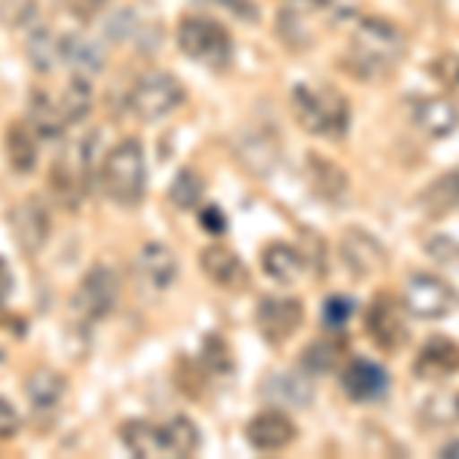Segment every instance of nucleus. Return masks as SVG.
<instances>
[{"mask_svg": "<svg viewBox=\"0 0 459 459\" xmlns=\"http://www.w3.org/2000/svg\"><path fill=\"white\" fill-rule=\"evenodd\" d=\"M426 255L432 257L441 270H454L459 273V239H454L450 233H435L426 239Z\"/></svg>", "mask_w": 459, "mask_h": 459, "instance_id": "72a5a7b5", "label": "nucleus"}, {"mask_svg": "<svg viewBox=\"0 0 459 459\" xmlns=\"http://www.w3.org/2000/svg\"><path fill=\"white\" fill-rule=\"evenodd\" d=\"M340 389L350 402L371 404L383 402L392 389V377L383 365H377L371 359H352L340 371Z\"/></svg>", "mask_w": 459, "mask_h": 459, "instance_id": "f8f14e48", "label": "nucleus"}, {"mask_svg": "<svg viewBox=\"0 0 459 459\" xmlns=\"http://www.w3.org/2000/svg\"><path fill=\"white\" fill-rule=\"evenodd\" d=\"M101 190L117 205H138L147 190V160L144 147L135 138H126L117 147H110L101 160Z\"/></svg>", "mask_w": 459, "mask_h": 459, "instance_id": "7ed1b4c3", "label": "nucleus"}, {"mask_svg": "<svg viewBox=\"0 0 459 459\" xmlns=\"http://www.w3.org/2000/svg\"><path fill=\"white\" fill-rule=\"evenodd\" d=\"M138 273H142L144 285L153 291H169L178 279V257L175 251L162 242H147L138 251Z\"/></svg>", "mask_w": 459, "mask_h": 459, "instance_id": "a211bd4d", "label": "nucleus"}, {"mask_svg": "<svg viewBox=\"0 0 459 459\" xmlns=\"http://www.w3.org/2000/svg\"><path fill=\"white\" fill-rule=\"evenodd\" d=\"M411 123L429 138H450L459 129V108L444 95H429V99L411 101Z\"/></svg>", "mask_w": 459, "mask_h": 459, "instance_id": "f3484780", "label": "nucleus"}, {"mask_svg": "<svg viewBox=\"0 0 459 459\" xmlns=\"http://www.w3.org/2000/svg\"><path fill=\"white\" fill-rule=\"evenodd\" d=\"M162 432V454L166 456H194L199 447H203V435H199V426L187 417H175L169 420L166 426H160Z\"/></svg>", "mask_w": 459, "mask_h": 459, "instance_id": "a878e982", "label": "nucleus"}, {"mask_svg": "<svg viewBox=\"0 0 459 459\" xmlns=\"http://www.w3.org/2000/svg\"><path fill=\"white\" fill-rule=\"evenodd\" d=\"M352 313H355V300L352 298H343V294H334V298L325 300L322 322L328 325L331 331H343L346 322L352 318Z\"/></svg>", "mask_w": 459, "mask_h": 459, "instance_id": "e433bc0d", "label": "nucleus"}, {"mask_svg": "<svg viewBox=\"0 0 459 459\" xmlns=\"http://www.w3.org/2000/svg\"><path fill=\"white\" fill-rule=\"evenodd\" d=\"M438 456H444V459H459V438L450 441V444H444V447L438 450Z\"/></svg>", "mask_w": 459, "mask_h": 459, "instance_id": "37998d69", "label": "nucleus"}, {"mask_svg": "<svg viewBox=\"0 0 459 459\" xmlns=\"http://www.w3.org/2000/svg\"><path fill=\"white\" fill-rule=\"evenodd\" d=\"M187 92H184V83L172 74L162 71H151L144 77L135 80V86L129 89V110L144 123H157L162 117L175 114L178 108L184 105Z\"/></svg>", "mask_w": 459, "mask_h": 459, "instance_id": "39448f33", "label": "nucleus"}, {"mask_svg": "<svg viewBox=\"0 0 459 459\" xmlns=\"http://www.w3.org/2000/svg\"><path fill=\"white\" fill-rule=\"evenodd\" d=\"M92 105H95V92H92V83H89V77H77L74 74V80L65 89L62 101H58V108H62L65 120L71 123H83L89 114H92Z\"/></svg>", "mask_w": 459, "mask_h": 459, "instance_id": "c756f323", "label": "nucleus"}, {"mask_svg": "<svg viewBox=\"0 0 459 459\" xmlns=\"http://www.w3.org/2000/svg\"><path fill=\"white\" fill-rule=\"evenodd\" d=\"M25 53H28V62L34 65V71L40 74H53L62 58H58V37L49 31V28H34L25 40Z\"/></svg>", "mask_w": 459, "mask_h": 459, "instance_id": "c85d7f7f", "label": "nucleus"}, {"mask_svg": "<svg viewBox=\"0 0 459 459\" xmlns=\"http://www.w3.org/2000/svg\"><path fill=\"white\" fill-rule=\"evenodd\" d=\"M429 74L447 89L454 99H459V56L456 53H441L429 62Z\"/></svg>", "mask_w": 459, "mask_h": 459, "instance_id": "f704fd0d", "label": "nucleus"}, {"mask_svg": "<svg viewBox=\"0 0 459 459\" xmlns=\"http://www.w3.org/2000/svg\"><path fill=\"white\" fill-rule=\"evenodd\" d=\"M49 187H53L58 203L68 205V209H77V203H80V175H77V169L68 166L65 160H58L53 175H49Z\"/></svg>", "mask_w": 459, "mask_h": 459, "instance_id": "473e14b6", "label": "nucleus"}, {"mask_svg": "<svg viewBox=\"0 0 459 459\" xmlns=\"http://www.w3.org/2000/svg\"><path fill=\"white\" fill-rule=\"evenodd\" d=\"M58 58H62V65H68L77 77H92V74H99L105 68V53H101V47L83 34L58 37Z\"/></svg>", "mask_w": 459, "mask_h": 459, "instance_id": "412c9836", "label": "nucleus"}, {"mask_svg": "<svg viewBox=\"0 0 459 459\" xmlns=\"http://www.w3.org/2000/svg\"><path fill=\"white\" fill-rule=\"evenodd\" d=\"M261 266L276 285H291V282H298V279H300L307 261H303L300 251L294 246H288V242H273V246L264 248Z\"/></svg>", "mask_w": 459, "mask_h": 459, "instance_id": "5701e85b", "label": "nucleus"}, {"mask_svg": "<svg viewBox=\"0 0 459 459\" xmlns=\"http://www.w3.org/2000/svg\"><path fill=\"white\" fill-rule=\"evenodd\" d=\"M246 438L251 447L261 450V454H279L288 444H294L298 426H294V420L288 417L285 411H261L257 417L248 420Z\"/></svg>", "mask_w": 459, "mask_h": 459, "instance_id": "2eb2a0df", "label": "nucleus"}, {"mask_svg": "<svg viewBox=\"0 0 459 459\" xmlns=\"http://www.w3.org/2000/svg\"><path fill=\"white\" fill-rule=\"evenodd\" d=\"M407 56V37L395 22L380 16H359L352 22V43L343 68L359 80L389 77Z\"/></svg>", "mask_w": 459, "mask_h": 459, "instance_id": "f257e3e1", "label": "nucleus"}, {"mask_svg": "<svg viewBox=\"0 0 459 459\" xmlns=\"http://www.w3.org/2000/svg\"><path fill=\"white\" fill-rule=\"evenodd\" d=\"M255 322L266 343L282 346L303 325V300L300 298H264L257 303Z\"/></svg>", "mask_w": 459, "mask_h": 459, "instance_id": "ddd939ff", "label": "nucleus"}, {"mask_svg": "<svg viewBox=\"0 0 459 459\" xmlns=\"http://www.w3.org/2000/svg\"><path fill=\"white\" fill-rule=\"evenodd\" d=\"M19 432V411L13 407V402L0 398V438H13Z\"/></svg>", "mask_w": 459, "mask_h": 459, "instance_id": "58836bf2", "label": "nucleus"}, {"mask_svg": "<svg viewBox=\"0 0 459 459\" xmlns=\"http://www.w3.org/2000/svg\"><path fill=\"white\" fill-rule=\"evenodd\" d=\"M4 151H6V162H10L13 172L31 175L37 169V135L31 132V126L28 123L6 126Z\"/></svg>", "mask_w": 459, "mask_h": 459, "instance_id": "4be33fe9", "label": "nucleus"}, {"mask_svg": "<svg viewBox=\"0 0 459 459\" xmlns=\"http://www.w3.org/2000/svg\"><path fill=\"white\" fill-rule=\"evenodd\" d=\"M291 4H300V6H328L331 0H291Z\"/></svg>", "mask_w": 459, "mask_h": 459, "instance_id": "c03bdc74", "label": "nucleus"}, {"mask_svg": "<svg viewBox=\"0 0 459 459\" xmlns=\"http://www.w3.org/2000/svg\"><path fill=\"white\" fill-rule=\"evenodd\" d=\"M343 350H346V340H340V337L313 340V343L303 350L300 365L307 368L309 374H331L343 365Z\"/></svg>", "mask_w": 459, "mask_h": 459, "instance_id": "cd10ccee", "label": "nucleus"}, {"mask_svg": "<svg viewBox=\"0 0 459 459\" xmlns=\"http://www.w3.org/2000/svg\"><path fill=\"white\" fill-rule=\"evenodd\" d=\"M203 178L196 172H190V169H184V172H178V178L172 181V187H169V199L175 203V209L181 212H194L199 205V199H203Z\"/></svg>", "mask_w": 459, "mask_h": 459, "instance_id": "2f4dec72", "label": "nucleus"}, {"mask_svg": "<svg viewBox=\"0 0 459 459\" xmlns=\"http://www.w3.org/2000/svg\"><path fill=\"white\" fill-rule=\"evenodd\" d=\"M10 230L16 236V246L25 255H40L49 242V233H53V218H49L47 203L37 196L16 203L10 212Z\"/></svg>", "mask_w": 459, "mask_h": 459, "instance_id": "9b49d317", "label": "nucleus"}, {"mask_svg": "<svg viewBox=\"0 0 459 459\" xmlns=\"http://www.w3.org/2000/svg\"><path fill=\"white\" fill-rule=\"evenodd\" d=\"M233 151L239 166L257 178L273 175L279 162H282V142H279V132L270 129V126H251V129H246L236 138Z\"/></svg>", "mask_w": 459, "mask_h": 459, "instance_id": "9d476101", "label": "nucleus"}, {"mask_svg": "<svg viewBox=\"0 0 459 459\" xmlns=\"http://www.w3.org/2000/svg\"><path fill=\"white\" fill-rule=\"evenodd\" d=\"M413 377L423 383H444L459 374V343L447 334H435L420 346L413 359Z\"/></svg>", "mask_w": 459, "mask_h": 459, "instance_id": "4468645a", "label": "nucleus"}, {"mask_svg": "<svg viewBox=\"0 0 459 459\" xmlns=\"http://www.w3.org/2000/svg\"><path fill=\"white\" fill-rule=\"evenodd\" d=\"M291 108L294 120L300 123L303 132L325 142H340L350 135L352 108L343 92L334 86H307L298 83L291 89Z\"/></svg>", "mask_w": 459, "mask_h": 459, "instance_id": "f03ea898", "label": "nucleus"}, {"mask_svg": "<svg viewBox=\"0 0 459 459\" xmlns=\"http://www.w3.org/2000/svg\"><path fill=\"white\" fill-rule=\"evenodd\" d=\"M264 392L276 402H285V404H294V407H307L313 402V386H309L303 377L298 374H276L266 380Z\"/></svg>", "mask_w": 459, "mask_h": 459, "instance_id": "7c9ffc66", "label": "nucleus"}, {"mask_svg": "<svg viewBox=\"0 0 459 459\" xmlns=\"http://www.w3.org/2000/svg\"><path fill=\"white\" fill-rule=\"evenodd\" d=\"M456 417H459V395H456Z\"/></svg>", "mask_w": 459, "mask_h": 459, "instance_id": "a18cd8bd", "label": "nucleus"}, {"mask_svg": "<svg viewBox=\"0 0 459 459\" xmlns=\"http://www.w3.org/2000/svg\"><path fill=\"white\" fill-rule=\"evenodd\" d=\"M199 224L209 230L212 236H221L227 230V218H224V212H221L218 205H209V209L199 212Z\"/></svg>", "mask_w": 459, "mask_h": 459, "instance_id": "ea45409f", "label": "nucleus"}, {"mask_svg": "<svg viewBox=\"0 0 459 459\" xmlns=\"http://www.w3.org/2000/svg\"><path fill=\"white\" fill-rule=\"evenodd\" d=\"M65 377L53 371V368H37V371L25 380V392H28V402H31L37 411H56L58 402L65 398Z\"/></svg>", "mask_w": 459, "mask_h": 459, "instance_id": "393cba45", "label": "nucleus"}, {"mask_svg": "<svg viewBox=\"0 0 459 459\" xmlns=\"http://www.w3.org/2000/svg\"><path fill=\"white\" fill-rule=\"evenodd\" d=\"M199 266H203L205 279H209L212 285L224 288V291H242V288H248V282H251L248 266L242 264V257L227 246L203 248Z\"/></svg>", "mask_w": 459, "mask_h": 459, "instance_id": "dca6fc26", "label": "nucleus"}, {"mask_svg": "<svg viewBox=\"0 0 459 459\" xmlns=\"http://www.w3.org/2000/svg\"><path fill=\"white\" fill-rule=\"evenodd\" d=\"M175 43L184 56L212 71H224L233 62V37L209 16H184L178 22Z\"/></svg>", "mask_w": 459, "mask_h": 459, "instance_id": "20e7f679", "label": "nucleus"}, {"mask_svg": "<svg viewBox=\"0 0 459 459\" xmlns=\"http://www.w3.org/2000/svg\"><path fill=\"white\" fill-rule=\"evenodd\" d=\"M365 331L374 340L377 350L402 352L411 343V325H407V309L392 294H377L365 309Z\"/></svg>", "mask_w": 459, "mask_h": 459, "instance_id": "0eeeda50", "label": "nucleus"}, {"mask_svg": "<svg viewBox=\"0 0 459 459\" xmlns=\"http://www.w3.org/2000/svg\"><path fill=\"white\" fill-rule=\"evenodd\" d=\"M71 6H74V13H77L80 19H92V16H99V13L105 10L108 0H71Z\"/></svg>", "mask_w": 459, "mask_h": 459, "instance_id": "a19ab883", "label": "nucleus"}, {"mask_svg": "<svg viewBox=\"0 0 459 459\" xmlns=\"http://www.w3.org/2000/svg\"><path fill=\"white\" fill-rule=\"evenodd\" d=\"M37 16V0H0V22L10 28L31 25Z\"/></svg>", "mask_w": 459, "mask_h": 459, "instance_id": "c9c22d12", "label": "nucleus"}, {"mask_svg": "<svg viewBox=\"0 0 459 459\" xmlns=\"http://www.w3.org/2000/svg\"><path fill=\"white\" fill-rule=\"evenodd\" d=\"M205 4L218 6L221 13H227V16H233L239 22H248V25L261 22V6H257L255 0H205Z\"/></svg>", "mask_w": 459, "mask_h": 459, "instance_id": "4c0bfd02", "label": "nucleus"}, {"mask_svg": "<svg viewBox=\"0 0 459 459\" xmlns=\"http://www.w3.org/2000/svg\"><path fill=\"white\" fill-rule=\"evenodd\" d=\"M117 298H120V279H117V273L110 266H92L80 279L71 307L86 322H101V318L114 313Z\"/></svg>", "mask_w": 459, "mask_h": 459, "instance_id": "6e6552de", "label": "nucleus"}, {"mask_svg": "<svg viewBox=\"0 0 459 459\" xmlns=\"http://www.w3.org/2000/svg\"><path fill=\"white\" fill-rule=\"evenodd\" d=\"M120 441L132 456H166L162 454V432L160 426L147 423V420H129L120 426Z\"/></svg>", "mask_w": 459, "mask_h": 459, "instance_id": "bb28decb", "label": "nucleus"}, {"mask_svg": "<svg viewBox=\"0 0 459 459\" xmlns=\"http://www.w3.org/2000/svg\"><path fill=\"white\" fill-rule=\"evenodd\" d=\"M307 178L309 187L318 199L325 203H343L346 194H350V175L331 162L328 157H318V153H309L307 157Z\"/></svg>", "mask_w": 459, "mask_h": 459, "instance_id": "6ab92c4d", "label": "nucleus"}, {"mask_svg": "<svg viewBox=\"0 0 459 459\" xmlns=\"http://www.w3.org/2000/svg\"><path fill=\"white\" fill-rule=\"evenodd\" d=\"M340 261L355 279H374L386 270L389 251L371 230L350 227L340 239Z\"/></svg>", "mask_w": 459, "mask_h": 459, "instance_id": "1a4fd4ad", "label": "nucleus"}, {"mask_svg": "<svg viewBox=\"0 0 459 459\" xmlns=\"http://www.w3.org/2000/svg\"><path fill=\"white\" fill-rule=\"evenodd\" d=\"M417 205L426 218H447L459 212V169H450L426 184L417 196Z\"/></svg>", "mask_w": 459, "mask_h": 459, "instance_id": "aec40b11", "label": "nucleus"}, {"mask_svg": "<svg viewBox=\"0 0 459 459\" xmlns=\"http://www.w3.org/2000/svg\"><path fill=\"white\" fill-rule=\"evenodd\" d=\"M28 126L43 142H58L65 135V129H68V120H65L62 108L47 92H34L31 105H28Z\"/></svg>", "mask_w": 459, "mask_h": 459, "instance_id": "b1692460", "label": "nucleus"}, {"mask_svg": "<svg viewBox=\"0 0 459 459\" xmlns=\"http://www.w3.org/2000/svg\"><path fill=\"white\" fill-rule=\"evenodd\" d=\"M13 270H10V264L0 257V303H6L10 300V294H13Z\"/></svg>", "mask_w": 459, "mask_h": 459, "instance_id": "79ce46f5", "label": "nucleus"}, {"mask_svg": "<svg viewBox=\"0 0 459 459\" xmlns=\"http://www.w3.org/2000/svg\"><path fill=\"white\" fill-rule=\"evenodd\" d=\"M404 309L423 322H441L459 309V288L438 273H411L404 288Z\"/></svg>", "mask_w": 459, "mask_h": 459, "instance_id": "423d86ee", "label": "nucleus"}]
</instances>
